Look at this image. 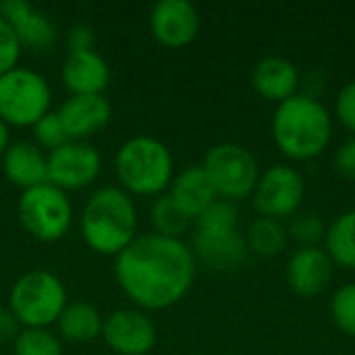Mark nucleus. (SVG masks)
I'll return each instance as SVG.
<instances>
[{
	"instance_id": "f257e3e1",
	"label": "nucleus",
	"mask_w": 355,
	"mask_h": 355,
	"mask_svg": "<svg viewBox=\"0 0 355 355\" xmlns=\"http://www.w3.org/2000/svg\"><path fill=\"white\" fill-rule=\"evenodd\" d=\"M198 260L183 239L158 233L137 235L114 256L121 291L139 308L160 312L179 304L193 287Z\"/></svg>"
},
{
	"instance_id": "f03ea898",
	"label": "nucleus",
	"mask_w": 355,
	"mask_h": 355,
	"mask_svg": "<svg viewBox=\"0 0 355 355\" xmlns=\"http://www.w3.org/2000/svg\"><path fill=\"white\" fill-rule=\"evenodd\" d=\"M270 133L277 150L287 160L310 162L329 150L335 133V119L322 100L300 92L277 104Z\"/></svg>"
},
{
	"instance_id": "7ed1b4c3",
	"label": "nucleus",
	"mask_w": 355,
	"mask_h": 355,
	"mask_svg": "<svg viewBox=\"0 0 355 355\" xmlns=\"http://www.w3.org/2000/svg\"><path fill=\"white\" fill-rule=\"evenodd\" d=\"M81 235L100 256H119L137 237V208L133 198L114 185L94 191L81 214Z\"/></svg>"
},
{
	"instance_id": "20e7f679",
	"label": "nucleus",
	"mask_w": 355,
	"mask_h": 355,
	"mask_svg": "<svg viewBox=\"0 0 355 355\" xmlns=\"http://www.w3.org/2000/svg\"><path fill=\"white\" fill-rule=\"evenodd\" d=\"M114 175L131 198H158L171 187L175 160L164 141L152 135H133L116 150Z\"/></svg>"
},
{
	"instance_id": "39448f33",
	"label": "nucleus",
	"mask_w": 355,
	"mask_h": 355,
	"mask_svg": "<svg viewBox=\"0 0 355 355\" xmlns=\"http://www.w3.org/2000/svg\"><path fill=\"white\" fill-rule=\"evenodd\" d=\"M67 304V289L50 270H29L8 291V310L23 329H50Z\"/></svg>"
},
{
	"instance_id": "423d86ee",
	"label": "nucleus",
	"mask_w": 355,
	"mask_h": 355,
	"mask_svg": "<svg viewBox=\"0 0 355 355\" xmlns=\"http://www.w3.org/2000/svg\"><path fill=\"white\" fill-rule=\"evenodd\" d=\"M202 168L214 185L216 196L233 204L252 198L262 175L258 158L235 141L212 146L204 156Z\"/></svg>"
},
{
	"instance_id": "0eeeda50",
	"label": "nucleus",
	"mask_w": 355,
	"mask_h": 355,
	"mask_svg": "<svg viewBox=\"0 0 355 355\" xmlns=\"http://www.w3.org/2000/svg\"><path fill=\"white\" fill-rule=\"evenodd\" d=\"M21 227L37 241L54 243L62 239L73 223V204L69 193L52 183H42L21 191L17 202Z\"/></svg>"
},
{
	"instance_id": "6e6552de",
	"label": "nucleus",
	"mask_w": 355,
	"mask_h": 355,
	"mask_svg": "<svg viewBox=\"0 0 355 355\" xmlns=\"http://www.w3.org/2000/svg\"><path fill=\"white\" fill-rule=\"evenodd\" d=\"M50 104L52 87L37 71L17 64L0 75V119L8 127H33Z\"/></svg>"
},
{
	"instance_id": "1a4fd4ad",
	"label": "nucleus",
	"mask_w": 355,
	"mask_h": 355,
	"mask_svg": "<svg viewBox=\"0 0 355 355\" xmlns=\"http://www.w3.org/2000/svg\"><path fill=\"white\" fill-rule=\"evenodd\" d=\"M306 193L308 183L304 175L293 164L279 162L262 171L252 193V206L258 216L285 223L302 210Z\"/></svg>"
},
{
	"instance_id": "9d476101",
	"label": "nucleus",
	"mask_w": 355,
	"mask_h": 355,
	"mask_svg": "<svg viewBox=\"0 0 355 355\" xmlns=\"http://www.w3.org/2000/svg\"><path fill=\"white\" fill-rule=\"evenodd\" d=\"M100 173V152L87 141L69 139L64 146L48 152V183L67 193L89 187Z\"/></svg>"
},
{
	"instance_id": "9b49d317",
	"label": "nucleus",
	"mask_w": 355,
	"mask_h": 355,
	"mask_svg": "<svg viewBox=\"0 0 355 355\" xmlns=\"http://www.w3.org/2000/svg\"><path fill=\"white\" fill-rule=\"evenodd\" d=\"M156 324L139 308L110 312L102 324V339L119 355H146L156 345Z\"/></svg>"
},
{
	"instance_id": "f8f14e48",
	"label": "nucleus",
	"mask_w": 355,
	"mask_h": 355,
	"mask_svg": "<svg viewBox=\"0 0 355 355\" xmlns=\"http://www.w3.org/2000/svg\"><path fill=\"white\" fill-rule=\"evenodd\" d=\"M150 31L154 40L171 50L189 46L200 33V12L189 0H160L150 10Z\"/></svg>"
},
{
	"instance_id": "ddd939ff",
	"label": "nucleus",
	"mask_w": 355,
	"mask_h": 355,
	"mask_svg": "<svg viewBox=\"0 0 355 355\" xmlns=\"http://www.w3.org/2000/svg\"><path fill=\"white\" fill-rule=\"evenodd\" d=\"M335 277V264L322 245L297 248L285 264L287 287L302 300L322 295Z\"/></svg>"
},
{
	"instance_id": "4468645a",
	"label": "nucleus",
	"mask_w": 355,
	"mask_h": 355,
	"mask_svg": "<svg viewBox=\"0 0 355 355\" xmlns=\"http://www.w3.org/2000/svg\"><path fill=\"white\" fill-rule=\"evenodd\" d=\"M0 17L8 23L21 48L44 54L56 46L58 29L54 21L33 4L25 0H4L0 6Z\"/></svg>"
},
{
	"instance_id": "2eb2a0df",
	"label": "nucleus",
	"mask_w": 355,
	"mask_h": 355,
	"mask_svg": "<svg viewBox=\"0 0 355 355\" xmlns=\"http://www.w3.org/2000/svg\"><path fill=\"white\" fill-rule=\"evenodd\" d=\"M69 139L87 141L92 135L100 133L112 116V106L104 94L89 96H69L56 110Z\"/></svg>"
},
{
	"instance_id": "dca6fc26",
	"label": "nucleus",
	"mask_w": 355,
	"mask_h": 355,
	"mask_svg": "<svg viewBox=\"0 0 355 355\" xmlns=\"http://www.w3.org/2000/svg\"><path fill=\"white\" fill-rule=\"evenodd\" d=\"M191 252L196 260H200L206 268L214 272H231L237 270L248 258L245 235L235 231H220V233H198L193 231V245Z\"/></svg>"
},
{
	"instance_id": "f3484780",
	"label": "nucleus",
	"mask_w": 355,
	"mask_h": 355,
	"mask_svg": "<svg viewBox=\"0 0 355 355\" xmlns=\"http://www.w3.org/2000/svg\"><path fill=\"white\" fill-rule=\"evenodd\" d=\"M250 83L260 98L272 104H281L300 94L302 73L295 62L285 56H264L254 64Z\"/></svg>"
},
{
	"instance_id": "a211bd4d",
	"label": "nucleus",
	"mask_w": 355,
	"mask_h": 355,
	"mask_svg": "<svg viewBox=\"0 0 355 355\" xmlns=\"http://www.w3.org/2000/svg\"><path fill=\"white\" fill-rule=\"evenodd\" d=\"M60 79L71 96L104 94L110 83V67L96 50L69 52L60 69Z\"/></svg>"
},
{
	"instance_id": "6ab92c4d",
	"label": "nucleus",
	"mask_w": 355,
	"mask_h": 355,
	"mask_svg": "<svg viewBox=\"0 0 355 355\" xmlns=\"http://www.w3.org/2000/svg\"><path fill=\"white\" fill-rule=\"evenodd\" d=\"M2 171L8 183L21 191L48 183V154L27 139L15 141L2 156Z\"/></svg>"
},
{
	"instance_id": "aec40b11",
	"label": "nucleus",
	"mask_w": 355,
	"mask_h": 355,
	"mask_svg": "<svg viewBox=\"0 0 355 355\" xmlns=\"http://www.w3.org/2000/svg\"><path fill=\"white\" fill-rule=\"evenodd\" d=\"M179 210L193 223L210 204L218 200L214 185L210 183L202 164H193L177 173L166 191Z\"/></svg>"
},
{
	"instance_id": "412c9836",
	"label": "nucleus",
	"mask_w": 355,
	"mask_h": 355,
	"mask_svg": "<svg viewBox=\"0 0 355 355\" xmlns=\"http://www.w3.org/2000/svg\"><path fill=\"white\" fill-rule=\"evenodd\" d=\"M104 318L87 302H69L56 320L58 337L69 343H89L102 337Z\"/></svg>"
},
{
	"instance_id": "4be33fe9",
	"label": "nucleus",
	"mask_w": 355,
	"mask_h": 355,
	"mask_svg": "<svg viewBox=\"0 0 355 355\" xmlns=\"http://www.w3.org/2000/svg\"><path fill=\"white\" fill-rule=\"evenodd\" d=\"M322 248L333 260L335 268L355 270V208L337 214L327 225Z\"/></svg>"
},
{
	"instance_id": "5701e85b",
	"label": "nucleus",
	"mask_w": 355,
	"mask_h": 355,
	"mask_svg": "<svg viewBox=\"0 0 355 355\" xmlns=\"http://www.w3.org/2000/svg\"><path fill=\"white\" fill-rule=\"evenodd\" d=\"M245 245H248V252L258 258L281 256L289 245V235H287L285 223L258 216L245 233Z\"/></svg>"
},
{
	"instance_id": "b1692460",
	"label": "nucleus",
	"mask_w": 355,
	"mask_h": 355,
	"mask_svg": "<svg viewBox=\"0 0 355 355\" xmlns=\"http://www.w3.org/2000/svg\"><path fill=\"white\" fill-rule=\"evenodd\" d=\"M150 220H152L154 233L164 235V237H175V239H181L183 233L191 225V220L179 210V206L171 200L168 193H162L152 202Z\"/></svg>"
},
{
	"instance_id": "393cba45",
	"label": "nucleus",
	"mask_w": 355,
	"mask_h": 355,
	"mask_svg": "<svg viewBox=\"0 0 355 355\" xmlns=\"http://www.w3.org/2000/svg\"><path fill=\"white\" fill-rule=\"evenodd\" d=\"M287 235L289 241H295L297 248H316L322 245L327 235V223L318 212L300 210L295 216L287 220Z\"/></svg>"
},
{
	"instance_id": "a878e982",
	"label": "nucleus",
	"mask_w": 355,
	"mask_h": 355,
	"mask_svg": "<svg viewBox=\"0 0 355 355\" xmlns=\"http://www.w3.org/2000/svg\"><path fill=\"white\" fill-rule=\"evenodd\" d=\"M15 355H62L60 337L50 329H21L12 341Z\"/></svg>"
},
{
	"instance_id": "bb28decb",
	"label": "nucleus",
	"mask_w": 355,
	"mask_h": 355,
	"mask_svg": "<svg viewBox=\"0 0 355 355\" xmlns=\"http://www.w3.org/2000/svg\"><path fill=\"white\" fill-rule=\"evenodd\" d=\"M198 233H220V231H235L239 229V210L233 202L216 200L210 204L196 220H193Z\"/></svg>"
},
{
	"instance_id": "cd10ccee",
	"label": "nucleus",
	"mask_w": 355,
	"mask_h": 355,
	"mask_svg": "<svg viewBox=\"0 0 355 355\" xmlns=\"http://www.w3.org/2000/svg\"><path fill=\"white\" fill-rule=\"evenodd\" d=\"M331 318L335 327L349 339H355V283H343L331 295Z\"/></svg>"
},
{
	"instance_id": "c85d7f7f",
	"label": "nucleus",
	"mask_w": 355,
	"mask_h": 355,
	"mask_svg": "<svg viewBox=\"0 0 355 355\" xmlns=\"http://www.w3.org/2000/svg\"><path fill=\"white\" fill-rule=\"evenodd\" d=\"M31 129H33V135H35V144L42 150L52 152V150H56V148H60V146H64L69 141V135H67L58 114L52 112V110L48 114H44Z\"/></svg>"
},
{
	"instance_id": "c756f323",
	"label": "nucleus",
	"mask_w": 355,
	"mask_h": 355,
	"mask_svg": "<svg viewBox=\"0 0 355 355\" xmlns=\"http://www.w3.org/2000/svg\"><path fill=\"white\" fill-rule=\"evenodd\" d=\"M333 119L352 135H355V79L347 81L337 98H335V106H333Z\"/></svg>"
},
{
	"instance_id": "7c9ffc66",
	"label": "nucleus",
	"mask_w": 355,
	"mask_h": 355,
	"mask_svg": "<svg viewBox=\"0 0 355 355\" xmlns=\"http://www.w3.org/2000/svg\"><path fill=\"white\" fill-rule=\"evenodd\" d=\"M21 44L8 23L0 17V75L15 69L21 56Z\"/></svg>"
},
{
	"instance_id": "2f4dec72",
	"label": "nucleus",
	"mask_w": 355,
	"mask_h": 355,
	"mask_svg": "<svg viewBox=\"0 0 355 355\" xmlns=\"http://www.w3.org/2000/svg\"><path fill=\"white\" fill-rule=\"evenodd\" d=\"M333 168L345 181L355 183V135L347 137L333 154Z\"/></svg>"
},
{
	"instance_id": "473e14b6",
	"label": "nucleus",
	"mask_w": 355,
	"mask_h": 355,
	"mask_svg": "<svg viewBox=\"0 0 355 355\" xmlns=\"http://www.w3.org/2000/svg\"><path fill=\"white\" fill-rule=\"evenodd\" d=\"M67 46L69 52H87L94 50L96 46V33L89 25L85 23H77L69 29L67 33Z\"/></svg>"
},
{
	"instance_id": "72a5a7b5",
	"label": "nucleus",
	"mask_w": 355,
	"mask_h": 355,
	"mask_svg": "<svg viewBox=\"0 0 355 355\" xmlns=\"http://www.w3.org/2000/svg\"><path fill=\"white\" fill-rule=\"evenodd\" d=\"M324 89H327V77L320 71H312L306 77H302V85H300V92L302 94L320 100V96H322Z\"/></svg>"
},
{
	"instance_id": "f704fd0d",
	"label": "nucleus",
	"mask_w": 355,
	"mask_h": 355,
	"mask_svg": "<svg viewBox=\"0 0 355 355\" xmlns=\"http://www.w3.org/2000/svg\"><path fill=\"white\" fill-rule=\"evenodd\" d=\"M19 331H21V324L15 318V314L8 308H0V343L15 341Z\"/></svg>"
},
{
	"instance_id": "c9c22d12",
	"label": "nucleus",
	"mask_w": 355,
	"mask_h": 355,
	"mask_svg": "<svg viewBox=\"0 0 355 355\" xmlns=\"http://www.w3.org/2000/svg\"><path fill=\"white\" fill-rule=\"evenodd\" d=\"M8 146H10V129H8V125L0 119V158L4 156V152L8 150Z\"/></svg>"
},
{
	"instance_id": "e433bc0d",
	"label": "nucleus",
	"mask_w": 355,
	"mask_h": 355,
	"mask_svg": "<svg viewBox=\"0 0 355 355\" xmlns=\"http://www.w3.org/2000/svg\"><path fill=\"white\" fill-rule=\"evenodd\" d=\"M0 6H2V2H0Z\"/></svg>"
}]
</instances>
